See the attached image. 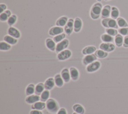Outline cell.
<instances>
[{"mask_svg": "<svg viewBox=\"0 0 128 114\" xmlns=\"http://www.w3.org/2000/svg\"><path fill=\"white\" fill-rule=\"evenodd\" d=\"M96 56L99 58H104L108 56V52L100 49L96 50L94 54Z\"/></svg>", "mask_w": 128, "mask_h": 114, "instance_id": "32", "label": "cell"}, {"mask_svg": "<svg viewBox=\"0 0 128 114\" xmlns=\"http://www.w3.org/2000/svg\"><path fill=\"white\" fill-rule=\"evenodd\" d=\"M100 62L99 61L96 60L88 65L86 68V70L88 72H94L97 71L100 68Z\"/></svg>", "mask_w": 128, "mask_h": 114, "instance_id": "6", "label": "cell"}, {"mask_svg": "<svg viewBox=\"0 0 128 114\" xmlns=\"http://www.w3.org/2000/svg\"><path fill=\"white\" fill-rule=\"evenodd\" d=\"M72 108L74 112L79 114H84L85 110L84 108L79 104H76L73 105Z\"/></svg>", "mask_w": 128, "mask_h": 114, "instance_id": "24", "label": "cell"}, {"mask_svg": "<svg viewBox=\"0 0 128 114\" xmlns=\"http://www.w3.org/2000/svg\"><path fill=\"white\" fill-rule=\"evenodd\" d=\"M64 32V28L62 27L55 26L51 28L48 30V34L51 36H56L61 34Z\"/></svg>", "mask_w": 128, "mask_h": 114, "instance_id": "10", "label": "cell"}, {"mask_svg": "<svg viewBox=\"0 0 128 114\" xmlns=\"http://www.w3.org/2000/svg\"><path fill=\"white\" fill-rule=\"evenodd\" d=\"M6 6L4 4H0V13H2L5 10H6Z\"/></svg>", "mask_w": 128, "mask_h": 114, "instance_id": "41", "label": "cell"}, {"mask_svg": "<svg viewBox=\"0 0 128 114\" xmlns=\"http://www.w3.org/2000/svg\"><path fill=\"white\" fill-rule=\"evenodd\" d=\"M122 46L125 48H128V36H126L124 37Z\"/></svg>", "mask_w": 128, "mask_h": 114, "instance_id": "39", "label": "cell"}, {"mask_svg": "<svg viewBox=\"0 0 128 114\" xmlns=\"http://www.w3.org/2000/svg\"><path fill=\"white\" fill-rule=\"evenodd\" d=\"M11 45L4 41L0 42V50L2 51H7L11 48Z\"/></svg>", "mask_w": 128, "mask_h": 114, "instance_id": "34", "label": "cell"}, {"mask_svg": "<svg viewBox=\"0 0 128 114\" xmlns=\"http://www.w3.org/2000/svg\"><path fill=\"white\" fill-rule=\"evenodd\" d=\"M71 79L74 81L77 80L80 76V73L77 68L72 66L69 69Z\"/></svg>", "mask_w": 128, "mask_h": 114, "instance_id": "16", "label": "cell"}, {"mask_svg": "<svg viewBox=\"0 0 128 114\" xmlns=\"http://www.w3.org/2000/svg\"><path fill=\"white\" fill-rule=\"evenodd\" d=\"M72 52L70 50L66 49L58 53L57 58L60 60H65L70 58L72 56Z\"/></svg>", "mask_w": 128, "mask_h": 114, "instance_id": "5", "label": "cell"}, {"mask_svg": "<svg viewBox=\"0 0 128 114\" xmlns=\"http://www.w3.org/2000/svg\"><path fill=\"white\" fill-rule=\"evenodd\" d=\"M100 39L104 42L112 43L114 41V37L107 34H102L100 36Z\"/></svg>", "mask_w": 128, "mask_h": 114, "instance_id": "27", "label": "cell"}, {"mask_svg": "<svg viewBox=\"0 0 128 114\" xmlns=\"http://www.w3.org/2000/svg\"><path fill=\"white\" fill-rule=\"evenodd\" d=\"M45 108H46V103L45 102H42L40 100L34 103L31 106L32 110H42Z\"/></svg>", "mask_w": 128, "mask_h": 114, "instance_id": "17", "label": "cell"}, {"mask_svg": "<svg viewBox=\"0 0 128 114\" xmlns=\"http://www.w3.org/2000/svg\"><path fill=\"white\" fill-rule=\"evenodd\" d=\"M74 20L72 18L68 19L64 28V30L67 35L70 36L74 30Z\"/></svg>", "mask_w": 128, "mask_h": 114, "instance_id": "8", "label": "cell"}, {"mask_svg": "<svg viewBox=\"0 0 128 114\" xmlns=\"http://www.w3.org/2000/svg\"><path fill=\"white\" fill-rule=\"evenodd\" d=\"M17 20V16L15 14H12L8 18L7 22L10 26H12L14 24Z\"/></svg>", "mask_w": 128, "mask_h": 114, "instance_id": "36", "label": "cell"}, {"mask_svg": "<svg viewBox=\"0 0 128 114\" xmlns=\"http://www.w3.org/2000/svg\"><path fill=\"white\" fill-rule=\"evenodd\" d=\"M45 88L44 86V84L42 82H39L36 84L35 86V92L34 94L40 96L41 94L44 90Z\"/></svg>", "mask_w": 128, "mask_h": 114, "instance_id": "25", "label": "cell"}, {"mask_svg": "<svg viewBox=\"0 0 128 114\" xmlns=\"http://www.w3.org/2000/svg\"><path fill=\"white\" fill-rule=\"evenodd\" d=\"M118 32L122 36H128V27L120 28L118 30Z\"/></svg>", "mask_w": 128, "mask_h": 114, "instance_id": "38", "label": "cell"}, {"mask_svg": "<svg viewBox=\"0 0 128 114\" xmlns=\"http://www.w3.org/2000/svg\"><path fill=\"white\" fill-rule=\"evenodd\" d=\"M54 80L55 82V84L56 86L58 88H61L63 86L64 82L60 74H56L54 77Z\"/></svg>", "mask_w": 128, "mask_h": 114, "instance_id": "21", "label": "cell"}, {"mask_svg": "<svg viewBox=\"0 0 128 114\" xmlns=\"http://www.w3.org/2000/svg\"><path fill=\"white\" fill-rule=\"evenodd\" d=\"M35 86L33 84H30L27 86L26 88V94L27 96L34 94Z\"/></svg>", "mask_w": 128, "mask_h": 114, "instance_id": "29", "label": "cell"}, {"mask_svg": "<svg viewBox=\"0 0 128 114\" xmlns=\"http://www.w3.org/2000/svg\"><path fill=\"white\" fill-rule=\"evenodd\" d=\"M65 38H66V34L64 33H62L61 34L54 36L53 38V40L56 43H58L62 41L63 40H64Z\"/></svg>", "mask_w": 128, "mask_h": 114, "instance_id": "37", "label": "cell"}, {"mask_svg": "<svg viewBox=\"0 0 128 114\" xmlns=\"http://www.w3.org/2000/svg\"><path fill=\"white\" fill-rule=\"evenodd\" d=\"M56 114H67V111L64 108H61L59 109Z\"/></svg>", "mask_w": 128, "mask_h": 114, "instance_id": "40", "label": "cell"}, {"mask_svg": "<svg viewBox=\"0 0 128 114\" xmlns=\"http://www.w3.org/2000/svg\"><path fill=\"white\" fill-rule=\"evenodd\" d=\"M96 48L94 46H89L84 48L82 51L84 55H88L93 54L96 51Z\"/></svg>", "mask_w": 128, "mask_h": 114, "instance_id": "20", "label": "cell"}, {"mask_svg": "<svg viewBox=\"0 0 128 114\" xmlns=\"http://www.w3.org/2000/svg\"><path fill=\"white\" fill-rule=\"evenodd\" d=\"M12 15V12L10 10H6L0 14V20L2 22L8 20V18Z\"/></svg>", "mask_w": 128, "mask_h": 114, "instance_id": "28", "label": "cell"}, {"mask_svg": "<svg viewBox=\"0 0 128 114\" xmlns=\"http://www.w3.org/2000/svg\"><path fill=\"white\" fill-rule=\"evenodd\" d=\"M50 96V92L48 90H44L40 95V100L42 102H46Z\"/></svg>", "mask_w": 128, "mask_h": 114, "instance_id": "33", "label": "cell"}, {"mask_svg": "<svg viewBox=\"0 0 128 114\" xmlns=\"http://www.w3.org/2000/svg\"><path fill=\"white\" fill-rule=\"evenodd\" d=\"M46 48L52 52L56 51V44L54 41L50 38H47L46 40Z\"/></svg>", "mask_w": 128, "mask_h": 114, "instance_id": "19", "label": "cell"}, {"mask_svg": "<svg viewBox=\"0 0 128 114\" xmlns=\"http://www.w3.org/2000/svg\"><path fill=\"white\" fill-rule=\"evenodd\" d=\"M116 20L118 26L119 28H122L128 27V24L124 18L122 17H118Z\"/></svg>", "mask_w": 128, "mask_h": 114, "instance_id": "31", "label": "cell"}, {"mask_svg": "<svg viewBox=\"0 0 128 114\" xmlns=\"http://www.w3.org/2000/svg\"><path fill=\"white\" fill-rule=\"evenodd\" d=\"M72 114H78V113H76V112H74Z\"/></svg>", "mask_w": 128, "mask_h": 114, "instance_id": "43", "label": "cell"}, {"mask_svg": "<svg viewBox=\"0 0 128 114\" xmlns=\"http://www.w3.org/2000/svg\"><path fill=\"white\" fill-rule=\"evenodd\" d=\"M105 1H108V0H104Z\"/></svg>", "mask_w": 128, "mask_h": 114, "instance_id": "45", "label": "cell"}, {"mask_svg": "<svg viewBox=\"0 0 128 114\" xmlns=\"http://www.w3.org/2000/svg\"><path fill=\"white\" fill-rule=\"evenodd\" d=\"M60 75L64 80V82L66 83H68L70 82L71 78L70 73V70L67 68H63L60 72Z\"/></svg>", "mask_w": 128, "mask_h": 114, "instance_id": "13", "label": "cell"}, {"mask_svg": "<svg viewBox=\"0 0 128 114\" xmlns=\"http://www.w3.org/2000/svg\"><path fill=\"white\" fill-rule=\"evenodd\" d=\"M8 35L16 38L18 39L20 37V31L16 28L12 27V26H10L8 30Z\"/></svg>", "mask_w": 128, "mask_h": 114, "instance_id": "14", "label": "cell"}, {"mask_svg": "<svg viewBox=\"0 0 128 114\" xmlns=\"http://www.w3.org/2000/svg\"><path fill=\"white\" fill-rule=\"evenodd\" d=\"M30 114H43V113L41 110H32L30 112Z\"/></svg>", "mask_w": 128, "mask_h": 114, "instance_id": "42", "label": "cell"}, {"mask_svg": "<svg viewBox=\"0 0 128 114\" xmlns=\"http://www.w3.org/2000/svg\"><path fill=\"white\" fill-rule=\"evenodd\" d=\"M46 108L51 114H56L59 110V105L54 98H49L46 102Z\"/></svg>", "mask_w": 128, "mask_h": 114, "instance_id": "2", "label": "cell"}, {"mask_svg": "<svg viewBox=\"0 0 128 114\" xmlns=\"http://www.w3.org/2000/svg\"><path fill=\"white\" fill-rule=\"evenodd\" d=\"M111 8L112 7L110 5H106L104 6L101 12V18L102 19L108 18L110 16V12H111Z\"/></svg>", "mask_w": 128, "mask_h": 114, "instance_id": "12", "label": "cell"}, {"mask_svg": "<svg viewBox=\"0 0 128 114\" xmlns=\"http://www.w3.org/2000/svg\"><path fill=\"white\" fill-rule=\"evenodd\" d=\"M102 8V6L100 2H96L94 4L90 12V16L92 18L97 20L100 18Z\"/></svg>", "mask_w": 128, "mask_h": 114, "instance_id": "1", "label": "cell"}, {"mask_svg": "<svg viewBox=\"0 0 128 114\" xmlns=\"http://www.w3.org/2000/svg\"><path fill=\"white\" fill-rule=\"evenodd\" d=\"M68 18L66 16H63L58 18L56 22V25L58 26L62 27L66 26L68 21Z\"/></svg>", "mask_w": 128, "mask_h": 114, "instance_id": "23", "label": "cell"}, {"mask_svg": "<svg viewBox=\"0 0 128 114\" xmlns=\"http://www.w3.org/2000/svg\"><path fill=\"white\" fill-rule=\"evenodd\" d=\"M82 20L79 18H76L74 20V30L76 32H79L82 28Z\"/></svg>", "mask_w": 128, "mask_h": 114, "instance_id": "18", "label": "cell"}, {"mask_svg": "<svg viewBox=\"0 0 128 114\" xmlns=\"http://www.w3.org/2000/svg\"><path fill=\"white\" fill-rule=\"evenodd\" d=\"M102 24L104 28H114L118 29V26L116 20L112 18H106L102 19Z\"/></svg>", "mask_w": 128, "mask_h": 114, "instance_id": "3", "label": "cell"}, {"mask_svg": "<svg viewBox=\"0 0 128 114\" xmlns=\"http://www.w3.org/2000/svg\"><path fill=\"white\" fill-rule=\"evenodd\" d=\"M124 37L122 35L118 34L116 36H114V42L115 44L118 47H120L122 46L124 42Z\"/></svg>", "mask_w": 128, "mask_h": 114, "instance_id": "22", "label": "cell"}, {"mask_svg": "<svg viewBox=\"0 0 128 114\" xmlns=\"http://www.w3.org/2000/svg\"><path fill=\"white\" fill-rule=\"evenodd\" d=\"M4 40L10 45H14L18 42V39L10 35H6L4 37Z\"/></svg>", "mask_w": 128, "mask_h": 114, "instance_id": "26", "label": "cell"}, {"mask_svg": "<svg viewBox=\"0 0 128 114\" xmlns=\"http://www.w3.org/2000/svg\"><path fill=\"white\" fill-rule=\"evenodd\" d=\"M97 1H98V2H101L102 0H96Z\"/></svg>", "mask_w": 128, "mask_h": 114, "instance_id": "44", "label": "cell"}, {"mask_svg": "<svg viewBox=\"0 0 128 114\" xmlns=\"http://www.w3.org/2000/svg\"><path fill=\"white\" fill-rule=\"evenodd\" d=\"M106 34L114 37L116 36L118 34V32L117 29L114 28H106Z\"/></svg>", "mask_w": 128, "mask_h": 114, "instance_id": "35", "label": "cell"}, {"mask_svg": "<svg viewBox=\"0 0 128 114\" xmlns=\"http://www.w3.org/2000/svg\"><path fill=\"white\" fill-rule=\"evenodd\" d=\"M97 57L94 54L86 55L82 59V63L85 66H88L89 64L96 60Z\"/></svg>", "mask_w": 128, "mask_h": 114, "instance_id": "9", "label": "cell"}, {"mask_svg": "<svg viewBox=\"0 0 128 114\" xmlns=\"http://www.w3.org/2000/svg\"><path fill=\"white\" fill-rule=\"evenodd\" d=\"M69 45V41L68 40L64 38L62 41L58 42L56 45V52L59 53L60 52L66 50Z\"/></svg>", "mask_w": 128, "mask_h": 114, "instance_id": "4", "label": "cell"}, {"mask_svg": "<svg viewBox=\"0 0 128 114\" xmlns=\"http://www.w3.org/2000/svg\"><path fill=\"white\" fill-rule=\"evenodd\" d=\"M40 100V96L37 95L35 94L32 95L28 96L25 99L26 102L27 104H32L34 103L37 102H38Z\"/></svg>", "mask_w": 128, "mask_h": 114, "instance_id": "11", "label": "cell"}, {"mask_svg": "<svg viewBox=\"0 0 128 114\" xmlns=\"http://www.w3.org/2000/svg\"><path fill=\"white\" fill-rule=\"evenodd\" d=\"M99 48L100 50L108 52L114 51L116 46L114 44L111 42H102L100 44Z\"/></svg>", "mask_w": 128, "mask_h": 114, "instance_id": "7", "label": "cell"}, {"mask_svg": "<svg viewBox=\"0 0 128 114\" xmlns=\"http://www.w3.org/2000/svg\"><path fill=\"white\" fill-rule=\"evenodd\" d=\"M55 85L56 84L54 78H47L44 83L45 90H52L54 88Z\"/></svg>", "mask_w": 128, "mask_h": 114, "instance_id": "15", "label": "cell"}, {"mask_svg": "<svg viewBox=\"0 0 128 114\" xmlns=\"http://www.w3.org/2000/svg\"><path fill=\"white\" fill-rule=\"evenodd\" d=\"M120 15V12L116 6H112L111 8V12H110V17L111 18L116 20Z\"/></svg>", "mask_w": 128, "mask_h": 114, "instance_id": "30", "label": "cell"}]
</instances>
